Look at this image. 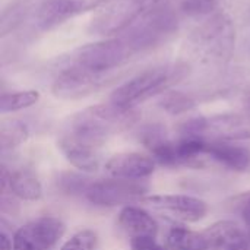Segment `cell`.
I'll return each instance as SVG.
<instances>
[{
	"label": "cell",
	"mask_w": 250,
	"mask_h": 250,
	"mask_svg": "<svg viewBox=\"0 0 250 250\" xmlns=\"http://www.w3.org/2000/svg\"><path fill=\"white\" fill-rule=\"evenodd\" d=\"M13 250H38L35 245L28 239L22 229H18L13 234Z\"/></svg>",
	"instance_id": "d4e9b609"
},
{
	"label": "cell",
	"mask_w": 250,
	"mask_h": 250,
	"mask_svg": "<svg viewBox=\"0 0 250 250\" xmlns=\"http://www.w3.org/2000/svg\"><path fill=\"white\" fill-rule=\"evenodd\" d=\"M236 208L245 223V226L250 230V192L248 193H243L242 196H239L236 199Z\"/></svg>",
	"instance_id": "cb8c5ba5"
},
{
	"label": "cell",
	"mask_w": 250,
	"mask_h": 250,
	"mask_svg": "<svg viewBox=\"0 0 250 250\" xmlns=\"http://www.w3.org/2000/svg\"><path fill=\"white\" fill-rule=\"evenodd\" d=\"M196 98L183 91H168L160 100V107L170 114H182L196 107Z\"/></svg>",
	"instance_id": "ffe728a7"
},
{
	"label": "cell",
	"mask_w": 250,
	"mask_h": 250,
	"mask_svg": "<svg viewBox=\"0 0 250 250\" xmlns=\"http://www.w3.org/2000/svg\"><path fill=\"white\" fill-rule=\"evenodd\" d=\"M98 6L100 0H44L31 12L29 23L35 32H48Z\"/></svg>",
	"instance_id": "ba28073f"
},
{
	"label": "cell",
	"mask_w": 250,
	"mask_h": 250,
	"mask_svg": "<svg viewBox=\"0 0 250 250\" xmlns=\"http://www.w3.org/2000/svg\"><path fill=\"white\" fill-rule=\"evenodd\" d=\"M179 132L180 136L204 139L233 142L250 139V91L246 94L242 110L189 119L180 125Z\"/></svg>",
	"instance_id": "277c9868"
},
{
	"label": "cell",
	"mask_w": 250,
	"mask_h": 250,
	"mask_svg": "<svg viewBox=\"0 0 250 250\" xmlns=\"http://www.w3.org/2000/svg\"><path fill=\"white\" fill-rule=\"evenodd\" d=\"M139 119L135 108L126 110L108 104L86 107L63 123L57 146L64 158L83 173H94L100 167V149L114 135L127 130Z\"/></svg>",
	"instance_id": "6da1fadb"
},
{
	"label": "cell",
	"mask_w": 250,
	"mask_h": 250,
	"mask_svg": "<svg viewBox=\"0 0 250 250\" xmlns=\"http://www.w3.org/2000/svg\"><path fill=\"white\" fill-rule=\"evenodd\" d=\"M205 157L234 171H246L250 167V149L233 141L207 139Z\"/></svg>",
	"instance_id": "7c38bea8"
},
{
	"label": "cell",
	"mask_w": 250,
	"mask_h": 250,
	"mask_svg": "<svg viewBox=\"0 0 250 250\" xmlns=\"http://www.w3.org/2000/svg\"><path fill=\"white\" fill-rule=\"evenodd\" d=\"M104 168L116 179L142 180L155 171V160L139 152H120L113 155L105 163Z\"/></svg>",
	"instance_id": "30bf717a"
},
{
	"label": "cell",
	"mask_w": 250,
	"mask_h": 250,
	"mask_svg": "<svg viewBox=\"0 0 250 250\" xmlns=\"http://www.w3.org/2000/svg\"><path fill=\"white\" fill-rule=\"evenodd\" d=\"M193 19L195 23L185 38L180 60L192 69V73L202 70L217 75L231 62L237 25L221 7Z\"/></svg>",
	"instance_id": "7a4b0ae2"
},
{
	"label": "cell",
	"mask_w": 250,
	"mask_h": 250,
	"mask_svg": "<svg viewBox=\"0 0 250 250\" xmlns=\"http://www.w3.org/2000/svg\"><path fill=\"white\" fill-rule=\"evenodd\" d=\"M32 10H29L28 0H15L10 1L1 12L0 18V35L4 38L7 34L15 31L23 21L29 19Z\"/></svg>",
	"instance_id": "e0dca14e"
},
{
	"label": "cell",
	"mask_w": 250,
	"mask_h": 250,
	"mask_svg": "<svg viewBox=\"0 0 250 250\" xmlns=\"http://www.w3.org/2000/svg\"><path fill=\"white\" fill-rule=\"evenodd\" d=\"M167 243L173 250H209L211 245L204 231H193L183 226H174L167 234Z\"/></svg>",
	"instance_id": "2e32d148"
},
{
	"label": "cell",
	"mask_w": 250,
	"mask_h": 250,
	"mask_svg": "<svg viewBox=\"0 0 250 250\" xmlns=\"http://www.w3.org/2000/svg\"><path fill=\"white\" fill-rule=\"evenodd\" d=\"M38 100H40V92L35 89L3 92L0 97V111L3 114H6V113H15L19 110H25V108L37 104Z\"/></svg>",
	"instance_id": "d6986e66"
},
{
	"label": "cell",
	"mask_w": 250,
	"mask_h": 250,
	"mask_svg": "<svg viewBox=\"0 0 250 250\" xmlns=\"http://www.w3.org/2000/svg\"><path fill=\"white\" fill-rule=\"evenodd\" d=\"M142 204L183 223H198L208 214L207 202L189 195H152Z\"/></svg>",
	"instance_id": "9c48e42d"
},
{
	"label": "cell",
	"mask_w": 250,
	"mask_h": 250,
	"mask_svg": "<svg viewBox=\"0 0 250 250\" xmlns=\"http://www.w3.org/2000/svg\"><path fill=\"white\" fill-rule=\"evenodd\" d=\"M7 188L13 196L21 201L34 202L42 196V188L40 180L29 170H16L9 174Z\"/></svg>",
	"instance_id": "9a60e30c"
},
{
	"label": "cell",
	"mask_w": 250,
	"mask_h": 250,
	"mask_svg": "<svg viewBox=\"0 0 250 250\" xmlns=\"http://www.w3.org/2000/svg\"><path fill=\"white\" fill-rule=\"evenodd\" d=\"M190 75L192 69L180 59L173 63L149 67L117 86L110 97V103L126 110L135 108L149 98L171 91L173 86Z\"/></svg>",
	"instance_id": "3957f363"
},
{
	"label": "cell",
	"mask_w": 250,
	"mask_h": 250,
	"mask_svg": "<svg viewBox=\"0 0 250 250\" xmlns=\"http://www.w3.org/2000/svg\"><path fill=\"white\" fill-rule=\"evenodd\" d=\"M0 243H1V250H13V240H10L6 233L0 234Z\"/></svg>",
	"instance_id": "4316f807"
},
{
	"label": "cell",
	"mask_w": 250,
	"mask_h": 250,
	"mask_svg": "<svg viewBox=\"0 0 250 250\" xmlns=\"http://www.w3.org/2000/svg\"><path fill=\"white\" fill-rule=\"evenodd\" d=\"M95 245H97V234L92 230L85 229L75 233L69 240H66L60 250H94Z\"/></svg>",
	"instance_id": "603a6c76"
},
{
	"label": "cell",
	"mask_w": 250,
	"mask_h": 250,
	"mask_svg": "<svg viewBox=\"0 0 250 250\" xmlns=\"http://www.w3.org/2000/svg\"><path fill=\"white\" fill-rule=\"evenodd\" d=\"M91 182L92 180L83 176H78L73 173H63L57 180V186L60 188V190L70 195H85Z\"/></svg>",
	"instance_id": "7402d4cb"
},
{
	"label": "cell",
	"mask_w": 250,
	"mask_h": 250,
	"mask_svg": "<svg viewBox=\"0 0 250 250\" xmlns=\"http://www.w3.org/2000/svg\"><path fill=\"white\" fill-rule=\"evenodd\" d=\"M104 1H107V0H100V4H101V3H104Z\"/></svg>",
	"instance_id": "83f0119b"
},
{
	"label": "cell",
	"mask_w": 250,
	"mask_h": 250,
	"mask_svg": "<svg viewBox=\"0 0 250 250\" xmlns=\"http://www.w3.org/2000/svg\"><path fill=\"white\" fill-rule=\"evenodd\" d=\"M211 249L250 250V230L234 221H218L204 230Z\"/></svg>",
	"instance_id": "8fae6325"
},
{
	"label": "cell",
	"mask_w": 250,
	"mask_h": 250,
	"mask_svg": "<svg viewBox=\"0 0 250 250\" xmlns=\"http://www.w3.org/2000/svg\"><path fill=\"white\" fill-rule=\"evenodd\" d=\"M29 136L28 126L21 120H3L0 125L1 151H12L22 145Z\"/></svg>",
	"instance_id": "ac0fdd59"
},
{
	"label": "cell",
	"mask_w": 250,
	"mask_h": 250,
	"mask_svg": "<svg viewBox=\"0 0 250 250\" xmlns=\"http://www.w3.org/2000/svg\"><path fill=\"white\" fill-rule=\"evenodd\" d=\"M119 76L62 63V69L53 81L51 92L60 100H81L113 83Z\"/></svg>",
	"instance_id": "8992f818"
},
{
	"label": "cell",
	"mask_w": 250,
	"mask_h": 250,
	"mask_svg": "<svg viewBox=\"0 0 250 250\" xmlns=\"http://www.w3.org/2000/svg\"><path fill=\"white\" fill-rule=\"evenodd\" d=\"M149 188L142 180L126 179H104L91 182L85 192V199L103 208L127 207L132 202H142L146 198Z\"/></svg>",
	"instance_id": "52a82bcc"
},
{
	"label": "cell",
	"mask_w": 250,
	"mask_h": 250,
	"mask_svg": "<svg viewBox=\"0 0 250 250\" xmlns=\"http://www.w3.org/2000/svg\"><path fill=\"white\" fill-rule=\"evenodd\" d=\"M168 0H107L91 18L88 31L92 35L114 37L125 32L146 13L163 7Z\"/></svg>",
	"instance_id": "5b68a950"
},
{
	"label": "cell",
	"mask_w": 250,
	"mask_h": 250,
	"mask_svg": "<svg viewBox=\"0 0 250 250\" xmlns=\"http://www.w3.org/2000/svg\"><path fill=\"white\" fill-rule=\"evenodd\" d=\"M237 26H250V0H218Z\"/></svg>",
	"instance_id": "44dd1931"
},
{
	"label": "cell",
	"mask_w": 250,
	"mask_h": 250,
	"mask_svg": "<svg viewBox=\"0 0 250 250\" xmlns=\"http://www.w3.org/2000/svg\"><path fill=\"white\" fill-rule=\"evenodd\" d=\"M117 224L122 231L133 239H155L158 236V224L145 209L133 205L123 207L119 214Z\"/></svg>",
	"instance_id": "4fadbf2b"
},
{
	"label": "cell",
	"mask_w": 250,
	"mask_h": 250,
	"mask_svg": "<svg viewBox=\"0 0 250 250\" xmlns=\"http://www.w3.org/2000/svg\"><path fill=\"white\" fill-rule=\"evenodd\" d=\"M38 250L53 249L66 233V226L56 217H40L21 227Z\"/></svg>",
	"instance_id": "5bb4252c"
},
{
	"label": "cell",
	"mask_w": 250,
	"mask_h": 250,
	"mask_svg": "<svg viewBox=\"0 0 250 250\" xmlns=\"http://www.w3.org/2000/svg\"><path fill=\"white\" fill-rule=\"evenodd\" d=\"M132 250H168L167 248L158 245L155 239H133L130 240Z\"/></svg>",
	"instance_id": "484cf974"
}]
</instances>
